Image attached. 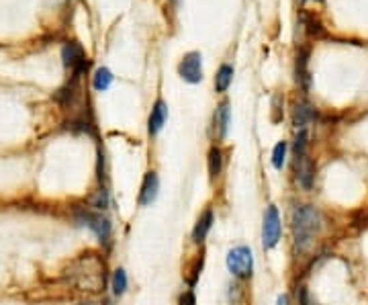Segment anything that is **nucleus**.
<instances>
[{
    "label": "nucleus",
    "mask_w": 368,
    "mask_h": 305,
    "mask_svg": "<svg viewBox=\"0 0 368 305\" xmlns=\"http://www.w3.org/2000/svg\"><path fill=\"white\" fill-rule=\"evenodd\" d=\"M70 279L80 291L97 293L105 289V263H101L97 254H82L74 263L70 271Z\"/></svg>",
    "instance_id": "f257e3e1"
},
{
    "label": "nucleus",
    "mask_w": 368,
    "mask_h": 305,
    "mask_svg": "<svg viewBox=\"0 0 368 305\" xmlns=\"http://www.w3.org/2000/svg\"><path fill=\"white\" fill-rule=\"evenodd\" d=\"M321 230V213L313 205H299L293 211V238L295 246L303 252Z\"/></svg>",
    "instance_id": "f03ea898"
},
{
    "label": "nucleus",
    "mask_w": 368,
    "mask_h": 305,
    "mask_svg": "<svg viewBox=\"0 0 368 305\" xmlns=\"http://www.w3.org/2000/svg\"><path fill=\"white\" fill-rule=\"evenodd\" d=\"M76 221L80 225H86L99 240L101 244L111 242V221L101 213V211H90V209H78L76 211Z\"/></svg>",
    "instance_id": "7ed1b4c3"
},
{
    "label": "nucleus",
    "mask_w": 368,
    "mask_h": 305,
    "mask_svg": "<svg viewBox=\"0 0 368 305\" xmlns=\"http://www.w3.org/2000/svg\"><path fill=\"white\" fill-rule=\"evenodd\" d=\"M228 269L236 279H249L254 273V254L247 246H236L228 252Z\"/></svg>",
    "instance_id": "20e7f679"
},
{
    "label": "nucleus",
    "mask_w": 368,
    "mask_h": 305,
    "mask_svg": "<svg viewBox=\"0 0 368 305\" xmlns=\"http://www.w3.org/2000/svg\"><path fill=\"white\" fill-rule=\"evenodd\" d=\"M282 236V223H280V215L278 209L274 205H270L264 213V221H262V244L266 250L274 248L280 242Z\"/></svg>",
    "instance_id": "39448f33"
},
{
    "label": "nucleus",
    "mask_w": 368,
    "mask_h": 305,
    "mask_svg": "<svg viewBox=\"0 0 368 305\" xmlns=\"http://www.w3.org/2000/svg\"><path fill=\"white\" fill-rule=\"evenodd\" d=\"M62 58H64L66 68H70V70H72V74H74V76H78V78H80V76L84 74V70L88 68L86 53H84L82 45H80V43H76V41H72V43H66V45H64V49H62Z\"/></svg>",
    "instance_id": "423d86ee"
},
{
    "label": "nucleus",
    "mask_w": 368,
    "mask_h": 305,
    "mask_svg": "<svg viewBox=\"0 0 368 305\" xmlns=\"http://www.w3.org/2000/svg\"><path fill=\"white\" fill-rule=\"evenodd\" d=\"M178 72L182 76V80L191 82V84H197L203 80V62H201V53L199 51H191L182 58L180 66H178Z\"/></svg>",
    "instance_id": "0eeeda50"
},
{
    "label": "nucleus",
    "mask_w": 368,
    "mask_h": 305,
    "mask_svg": "<svg viewBox=\"0 0 368 305\" xmlns=\"http://www.w3.org/2000/svg\"><path fill=\"white\" fill-rule=\"evenodd\" d=\"M158 193H160V178L156 172H145L143 180H141V191H139V205L147 207L151 205L156 199H158Z\"/></svg>",
    "instance_id": "6e6552de"
},
{
    "label": "nucleus",
    "mask_w": 368,
    "mask_h": 305,
    "mask_svg": "<svg viewBox=\"0 0 368 305\" xmlns=\"http://www.w3.org/2000/svg\"><path fill=\"white\" fill-rule=\"evenodd\" d=\"M315 172V168H313V162L309 160V156L307 154H303V156H295V174H297V180H299V184L303 186V188H311V184H313V174Z\"/></svg>",
    "instance_id": "1a4fd4ad"
},
{
    "label": "nucleus",
    "mask_w": 368,
    "mask_h": 305,
    "mask_svg": "<svg viewBox=\"0 0 368 305\" xmlns=\"http://www.w3.org/2000/svg\"><path fill=\"white\" fill-rule=\"evenodd\" d=\"M166 119H168V107H166V103L162 99H158L154 109H151V113H149V119H147V132H149V136H158L162 132Z\"/></svg>",
    "instance_id": "9d476101"
},
{
    "label": "nucleus",
    "mask_w": 368,
    "mask_h": 305,
    "mask_svg": "<svg viewBox=\"0 0 368 305\" xmlns=\"http://www.w3.org/2000/svg\"><path fill=\"white\" fill-rule=\"evenodd\" d=\"M230 117H232V113H230V103L223 101V103L217 107L215 115H213V130H215V138H217V140H223V138L228 136V132H230Z\"/></svg>",
    "instance_id": "9b49d317"
},
{
    "label": "nucleus",
    "mask_w": 368,
    "mask_h": 305,
    "mask_svg": "<svg viewBox=\"0 0 368 305\" xmlns=\"http://www.w3.org/2000/svg\"><path fill=\"white\" fill-rule=\"evenodd\" d=\"M213 221H215L213 209H205V211L201 213V217L197 219L195 228H193V242H195V244H203V242H205L207 234H209L211 228H213Z\"/></svg>",
    "instance_id": "f8f14e48"
},
{
    "label": "nucleus",
    "mask_w": 368,
    "mask_h": 305,
    "mask_svg": "<svg viewBox=\"0 0 368 305\" xmlns=\"http://www.w3.org/2000/svg\"><path fill=\"white\" fill-rule=\"evenodd\" d=\"M232 80H234V68L228 66V64H223V66L217 70V76H215V90H217V93H225V90L230 88Z\"/></svg>",
    "instance_id": "ddd939ff"
},
{
    "label": "nucleus",
    "mask_w": 368,
    "mask_h": 305,
    "mask_svg": "<svg viewBox=\"0 0 368 305\" xmlns=\"http://www.w3.org/2000/svg\"><path fill=\"white\" fill-rule=\"evenodd\" d=\"M311 117H313L311 107H309L307 103H301V105H297V107H295L293 123H295V127H297V130H305V125L311 121Z\"/></svg>",
    "instance_id": "4468645a"
},
{
    "label": "nucleus",
    "mask_w": 368,
    "mask_h": 305,
    "mask_svg": "<svg viewBox=\"0 0 368 305\" xmlns=\"http://www.w3.org/2000/svg\"><path fill=\"white\" fill-rule=\"evenodd\" d=\"M111 82H113V74H111V70H109V68H99V70L95 72L93 86H95L99 93H105V90L111 86Z\"/></svg>",
    "instance_id": "2eb2a0df"
},
{
    "label": "nucleus",
    "mask_w": 368,
    "mask_h": 305,
    "mask_svg": "<svg viewBox=\"0 0 368 305\" xmlns=\"http://www.w3.org/2000/svg\"><path fill=\"white\" fill-rule=\"evenodd\" d=\"M221 168H223V154L219 148H211V152H209V176H211V180H215L221 174Z\"/></svg>",
    "instance_id": "dca6fc26"
},
{
    "label": "nucleus",
    "mask_w": 368,
    "mask_h": 305,
    "mask_svg": "<svg viewBox=\"0 0 368 305\" xmlns=\"http://www.w3.org/2000/svg\"><path fill=\"white\" fill-rule=\"evenodd\" d=\"M297 80L307 88L309 86V72H307V49H303L297 58Z\"/></svg>",
    "instance_id": "f3484780"
},
{
    "label": "nucleus",
    "mask_w": 368,
    "mask_h": 305,
    "mask_svg": "<svg viewBox=\"0 0 368 305\" xmlns=\"http://www.w3.org/2000/svg\"><path fill=\"white\" fill-rule=\"evenodd\" d=\"M286 150H289L286 142H278V144L274 146V150H272V166H274L276 170H282L284 160H286Z\"/></svg>",
    "instance_id": "a211bd4d"
},
{
    "label": "nucleus",
    "mask_w": 368,
    "mask_h": 305,
    "mask_svg": "<svg viewBox=\"0 0 368 305\" xmlns=\"http://www.w3.org/2000/svg\"><path fill=\"white\" fill-rule=\"evenodd\" d=\"M125 291H127V273L123 269H117L113 275V293L121 297Z\"/></svg>",
    "instance_id": "6ab92c4d"
},
{
    "label": "nucleus",
    "mask_w": 368,
    "mask_h": 305,
    "mask_svg": "<svg viewBox=\"0 0 368 305\" xmlns=\"http://www.w3.org/2000/svg\"><path fill=\"white\" fill-rule=\"evenodd\" d=\"M93 207H97V209H107L109 207V195H107L105 188L97 191V195L93 197Z\"/></svg>",
    "instance_id": "aec40b11"
},
{
    "label": "nucleus",
    "mask_w": 368,
    "mask_h": 305,
    "mask_svg": "<svg viewBox=\"0 0 368 305\" xmlns=\"http://www.w3.org/2000/svg\"><path fill=\"white\" fill-rule=\"evenodd\" d=\"M180 305H197V297H195V293H193V291L182 293V295H180Z\"/></svg>",
    "instance_id": "412c9836"
},
{
    "label": "nucleus",
    "mask_w": 368,
    "mask_h": 305,
    "mask_svg": "<svg viewBox=\"0 0 368 305\" xmlns=\"http://www.w3.org/2000/svg\"><path fill=\"white\" fill-rule=\"evenodd\" d=\"M276 305H289V297H286V295H278Z\"/></svg>",
    "instance_id": "4be33fe9"
},
{
    "label": "nucleus",
    "mask_w": 368,
    "mask_h": 305,
    "mask_svg": "<svg viewBox=\"0 0 368 305\" xmlns=\"http://www.w3.org/2000/svg\"><path fill=\"white\" fill-rule=\"evenodd\" d=\"M317 2H321V0H317Z\"/></svg>",
    "instance_id": "5701e85b"
}]
</instances>
